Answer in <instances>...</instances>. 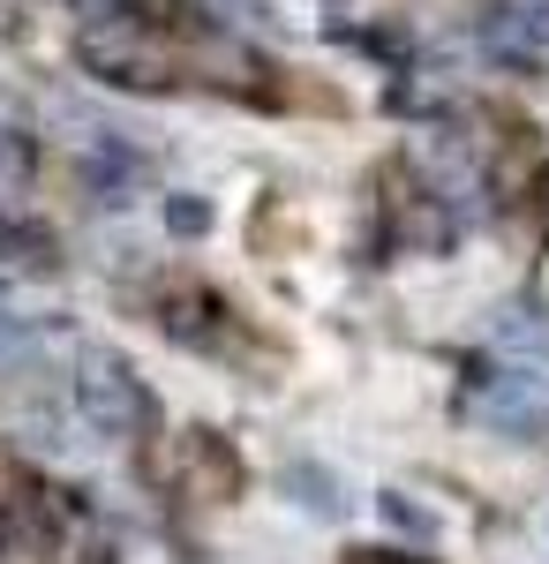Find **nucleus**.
Returning <instances> with one entry per match:
<instances>
[{"label":"nucleus","mask_w":549,"mask_h":564,"mask_svg":"<svg viewBox=\"0 0 549 564\" xmlns=\"http://www.w3.org/2000/svg\"><path fill=\"white\" fill-rule=\"evenodd\" d=\"M76 406L98 436H151L159 430V399L136 377V361L114 347H84L76 354Z\"/></svg>","instance_id":"nucleus-1"},{"label":"nucleus","mask_w":549,"mask_h":564,"mask_svg":"<svg viewBox=\"0 0 549 564\" xmlns=\"http://www.w3.org/2000/svg\"><path fill=\"white\" fill-rule=\"evenodd\" d=\"M173 481H181L196 505H234V497L249 489V467H241V452L218 430H181L173 436Z\"/></svg>","instance_id":"nucleus-2"},{"label":"nucleus","mask_w":549,"mask_h":564,"mask_svg":"<svg viewBox=\"0 0 549 564\" xmlns=\"http://www.w3.org/2000/svg\"><path fill=\"white\" fill-rule=\"evenodd\" d=\"M474 406H482V422H497L512 436H535L549 422L542 377H519V369H489V384H474Z\"/></svg>","instance_id":"nucleus-3"},{"label":"nucleus","mask_w":549,"mask_h":564,"mask_svg":"<svg viewBox=\"0 0 549 564\" xmlns=\"http://www.w3.org/2000/svg\"><path fill=\"white\" fill-rule=\"evenodd\" d=\"M159 324H166V339L181 347H226V302H218L212 286H173L166 302H159Z\"/></svg>","instance_id":"nucleus-4"},{"label":"nucleus","mask_w":549,"mask_h":564,"mask_svg":"<svg viewBox=\"0 0 549 564\" xmlns=\"http://www.w3.org/2000/svg\"><path fill=\"white\" fill-rule=\"evenodd\" d=\"M31 174H39V143H31L23 129H0V181H8V188H23Z\"/></svg>","instance_id":"nucleus-5"},{"label":"nucleus","mask_w":549,"mask_h":564,"mask_svg":"<svg viewBox=\"0 0 549 564\" xmlns=\"http://www.w3.org/2000/svg\"><path fill=\"white\" fill-rule=\"evenodd\" d=\"M166 226H173V234H212V204H204V196H173Z\"/></svg>","instance_id":"nucleus-6"},{"label":"nucleus","mask_w":549,"mask_h":564,"mask_svg":"<svg viewBox=\"0 0 549 564\" xmlns=\"http://www.w3.org/2000/svg\"><path fill=\"white\" fill-rule=\"evenodd\" d=\"M377 512H384L391 527H407V534H429V512H422V505H407L399 489H384V497H377Z\"/></svg>","instance_id":"nucleus-7"},{"label":"nucleus","mask_w":549,"mask_h":564,"mask_svg":"<svg viewBox=\"0 0 549 564\" xmlns=\"http://www.w3.org/2000/svg\"><path fill=\"white\" fill-rule=\"evenodd\" d=\"M287 489H294V497H301V489H309V505H316L324 520H338V512H346V505H338V497H332V481H324V475H301V467H294V475H287Z\"/></svg>","instance_id":"nucleus-8"},{"label":"nucleus","mask_w":549,"mask_h":564,"mask_svg":"<svg viewBox=\"0 0 549 564\" xmlns=\"http://www.w3.org/2000/svg\"><path fill=\"white\" fill-rule=\"evenodd\" d=\"M338 564H429V557H415V550H346Z\"/></svg>","instance_id":"nucleus-9"},{"label":"nucleus","mask_w":549,"mask_h":564,"mask_svg":"<svg viewBox=\"0 0 549 564\" xmlns=\"http://www.w3.org/2000/svg\"><path fill=\"white\" fill-rule=\"evenodd\" d=\"M23 339H31V324H23L15 308H0V354H15V347H23Z\"/></svg>","instance_id":"nucleus-10"},{"label":"nucleus","mask_w":549,"mask_h":564,"mask_svg":"<svg viewBox=\"0 0 549 564\" xmlns=\"http://www.w3.org/2000/svg\"><path fill=\"white\" fill-rule=\"evenodd\" d=\"M0 550H8V520H0Z\"/></svg>","instance_id":"nucleus-11"}]
</instances>
